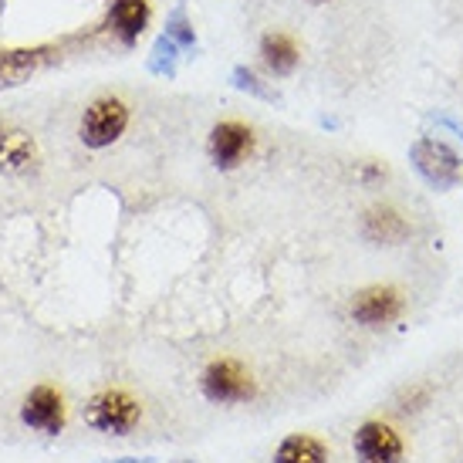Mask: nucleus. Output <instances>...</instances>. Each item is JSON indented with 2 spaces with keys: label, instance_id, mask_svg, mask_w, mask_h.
<instances>
[{
  "label": "nucleus",
  "instance_id": "0eeeda50",
  "mask_svg": "<svg viewBox=\"0 0 463 463\" xmlns=\"http://www.w3.org/2000/svg\"><path fill=\"white\" fill-rule=\"evenodd\" d=\"M254 149V132L247 129L244 122H220L213 126L210 139H206V153H210V163L217 169H237Z\"/></svg>",
  "mask_w": 463,
  "mask_h": 463
},
{
  "label": "nucleus",
  "instance_id": "20e7f679",
  "mask_svg": "<svg viewBox=\"0 0 463 463\" xmlns=\"http://www.w3.org/2000/svg\"><path fill=\"white\" fill-rule=\"evenodd\" d=\"M352 447H355L359 463H402V457H406V443L399 437V430L383 423V420H365L355 430Z\"/></svg>",
  "mask_w": 463,
  "mask_h": 463
},
{
  "label": "nucleus",
  "instance_id": "9b49d317",
  "mask_svg": "<svg viewBox=\"0 0 463 463\" xmlns=\"http://www.w3.org/2000/svg\"><path fill=\"white\" fill-rule=\"evenodd\" d=\"M362 233L373 241V244H399L410 237V223L402 220V213L389 210V206H375L362 220Z\"/></svg>",
  "mask_w": 463,
  "mask_h": 463
},
{
  "label": "nucleus",
  "instance_id": "1a4fd4ad",
  "mask_svg": "<svg viewBox=\"0 0 463 463\" xmlns=\"http://www.w3.org/2000/svg\"><path fill=\"white\" fill-rule=\"evenodd\" d=\"M149 24V0H112L109 7V27L126 48H132L142 38Z\"/></svg>",
  "mask_w": 463,
  "mask_h": 463
},
{
  "label": "nucleus",
  "instance_id": "dca6fc26",
  "mask_svg": "<svg viewBox=\"0 0 463 463\" xmlns=\"http://www.w3.org/2000/svg\"><path fill=\"white\" fill-rule=\"evenodd\" d=\"M233 85L241 91H250V95H258V99H268V102H278L281 95L278 91H270L260 85V78L250 71V68H233Z\"/></svg>",
  "mask_w": 463,
  "mask_h": 463
},
{
  "label": "nucleus",
  "instance_id": "a211bd4d",
  "mask_svg": "<svg viewBox=\"0 0 463 463\" xmlns=\"http://www.w3.org/2000/svg\"><path fill=\"white\" fill-rule=\"evenodd\" d=\"M426 399H430V389H410L402 396V410H410V402H426Z\"/></svg>",
  "mask_w": 463,
  "mask_h": 463
},
{
  "label": "nucleus",
  "instance_id": "f257e3e1",
  "mask_svg": "<svg viewBox=\"0 0 463 463\" xmlns=\"http://www.w3.org/2000/svg\"><path fill=\"white\" fill-rule=\"evenodd\" d=\"M139 420L142 406L122 389H105L99 396H91L85 406V423L99 433H109V437H129L139 426Z\"/></svg>",
  "mask_w": 463,
  "mask_h": 463
},
{
  "label": "nucleus",
  "instance_id": "39448f33",
  "mask_svg": "<svg viewBox=\"0 0 463 463\" xmlns=\"http://www.w3.org/2000/svg\"><path fill=\"white\" fill-rule=\"evenodd\" d=\"M410 156L412 163H416V169H420V176L430 186H437V190H447V186H453V183L460 180V156L453 153L447 142L420 139L410 149Z\"/></svg>",
  "mask_w": 463,
  "mask_h": 463
},
{
  "label": "nucleus",
  "instance_id": "7ed1b4c3",
  "mask_svg": "<svg viewBox=\"0 0 463 463\" xmlns=\"http://www.w3.org/2000/svg\"><path fill=\"white\" fill-rule=\"evenodd\" d=\"M126 129H129V105L122 99H99L85 109L78 136L89 149H105L122 139Z\"/></svg>",
  "mask_w": 463,
  "mask_h": 463
},
{
  "label": "nucleus",
  "instance_id": "6ab92c4d",
  "mask_svg": "<svg viewBox=\"0 0 463 463\" xmlns=\"http://www.w3.org/2000/svg\"><path fill=\"white\" fill-rule=\"evenodd\" d=\"M311 4H325V0H311Z\"/></svg>",
  "mask_w": 463,
  "mask_h": 463
},
{
  "label": "nucleus",
  "instance_id": "f03ea898",
  "mask_svg": "<svg viewBox=\"0 0 463 463\" xmlns=\"http://www.w3.org/2000/svg\"><path fill=\"white\" fill-rule=\"evenodd\" d=\"M200 389L210 402L217 406H237V402H250L258 396V383L250 379L241 362L233 359H217L203 369V379H200Z\"/></svg>",
  "mask_w": 463,
  "mask_h": 463
},
{
  "label": "nucleus",
  "instance_id": "f8f14e48",
  "mask_svg": "<svg viewBox=\"0 0 463 463\" xmlns=\"http://www.w3.org/2000/svg\"><path fill=\"white\" fill-rule=\"evenodd\" d=\"M274 463H328V447L318 437L308 433H291L278 443Z\"/></svg>",
  "mask_w": 463,
  "mask_h": 463
},
{
  "label": "nucleus",
  "instance_id": "6e6552de",
  "mask_svg": "<svg viewBox=\"0 0 463 463\" xmlns=\"http://www.w3.org/2000/svg\"><path fill=\"white\" fill-rule=\"evenodd\" d=\"M21 423L31 426L34 433L58 437L65 430V402H61V396L52 386L31 389V396L21 406Z\"/></svg>",
  "mask_w": 463,
  "mask_h": 463
},
{
  "label": "nucleus",
  "instance_id": "4468645a",
  "mask_svg": "<svg viewBox=\"0 0 463 463\" xmlns=\"http://www.w3.org/2000/svg\"><path fill=\"white\" fill-rule=\"evenodd\" d=\"M0 163L7 169H24L27 163H34V142L24 132H7L0 139Z\"/></svg>",
  "mask_w": 463,
  "mask_h": 463
},
{
  "label": "nucleus",
  "instance_id": "ddd939ff",
  "mask_svg": "<svg viewBox=\"0 0 463 463\" xmlns=\"http://www.w3.org/2000/svg\"><path fill=\"white\" fill-rule=\"evenodd\" d=\"M298 44L288 34H264L260 41V61L268 65L270 75H291L298 68Z\"/></svg>",
  "mask_w": 463,
  "mask_h": 463
},
{
  "label": "nucleus",
  "instance_id": "423d86ee",
  "mask_svg": "<svg viewBox=\"0 0 463 463\" xmlns=\"http://www.w3.org/2000/svg\"><path fill=\"white\" fill-rule=\"evenodd\" d=\"M352 318H355V325H365V328L392 325L396 318H402V295L389 284L362 288L359 295L352 298Z\"/></svg>",
  "mask_w": 463,
  "mask_h": 463
},
{
  "label": "nucleus",
  "instance_id": "2eb2a0df",
  "mask_svg": "<svg viewBox=\"0 0 463 463\" xmlns=\"http://www.w3.org/2000/svg\"><path fill=\"white\" fill-rule=\"evenodd\" d=\"M166 38L176 41V48H194L196 44V34L194 27H190V21H186V14H183V7H176L173 17L166 21Z\"/></svg>",
  "mask_w": 463,
  "mask_h": 463
},
{
  "label": "nucleus",
  "instance_id": "f3484780",
  "mask_svg": "<svg viewBox=\"0 0 463 463\" xmlns=\"http://www.w3.org/2000/svg\"><path fill=\"white\" fill-rule=\"evenodd\" d=\"M156 58H153V71H159V75H173L176 71V41H169L166 34L156 41Z\"/></svg>",
  "mask_w": 463,
  "mask_h": 463
},
{
  "label": "nucleus",
  "instance_id": "9d476101",
  "mask_svg": "<svg viewBox=\"0 0 463 463\" xmlns=\"http://www.w3.org/2000/svg\"><path fill=\"white\" fill-rule=\"evenodd\" d=\"M52 48H14V52H0V89H14L24 85L34 75Z\"/></svg>",
  "mask_w": 463,
  "mask_h": 463
}]
</instances>
